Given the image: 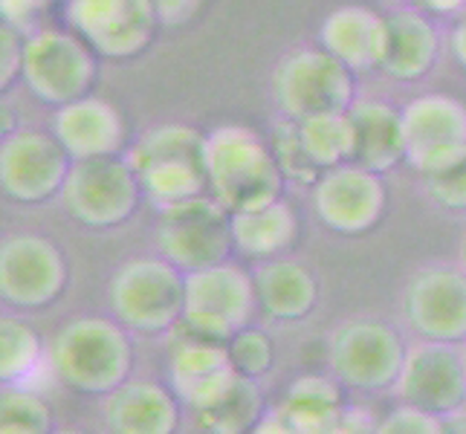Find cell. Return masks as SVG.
<instances>
[{
  "label": "cell",
  "instance_id": "cell-1",
  "mask_svg": "<svg viewBox=\"0 0 466 434\" xmlns=\"http://www.w3.org/2000/svg\"><path fill=\"white\" fill-rule=\"evenodd\" d=\"M50 365L58 382L70 391L110 397L131 379L134 342L116 318L78 316L56 333Z\"/></svg>",
  "mask_w": 466,
  "mask_h": 434
},
{
  "label": "cell",
  "instance_id": "cell-2",
  "mask_svg": "<svg viewBox=\"0 0 466 434\" xmlns=\"http://www.w3.org/2000/svg\"><path fill=\"white\" fill-rule=\"evenodd\" d=\"M208 191L229 215L284 200L287 177L269 145L252 127L227 125L208 134Z\"/></svg>",
  "mask_w": 466,
  "mask_h": 434
},
{
  "label": "cell",
  "instance_id": "cell-3",
  "mask_svg": "<svg viewBox=\"0 0 466 434\" xmlns=\"http://www.w3.org/2000/svg\"><path fill=\"white\" fill-rule=\"evenodd\" d=\"M110 308L119 325L134 333H168L186 316V272L166 258L125 261L107 287Z\"/></svg>",
  "mask_w": 466,
  "mask_h": 434
},
{
  "label": "cell",
  "instance_id": "cell-4",
  "mask_svg": "<svg viewBox=\"0 0 466 434\" xmlns=\"http://www.w3.org/2000/svg\"><path fill=\"white\" fill-rule=\"evenodd\" d=\"M258 308L252 272L238 264H218L186 276V316L180 336L212 345H229L244 328H252Z\"/></svg>",
  "mask_w": 466,
  "mask_h": 434
},
{
  "label": "cell",
  "instance_id": "cell-5",
  "mask_svg": "<svg viewBox=\"0 0 466 434\" xmlns=\"http://www.w3.org/2000/svg\"><path fill=\"white\" fill-rule=\"evenodd\" d=\"M409 348L394 325L360 316L336 325L328 336L330 374L353 391L394 389L403 371Z\"/></svg>",
  "mask_w": 466,
  "mask_h": 434
},
{
  "label": "cell",
  "instance_id": "cell-6",
  "mask_svg": "<svg viewBox=\"0 0 466 434\" xmlns=\"http://www.w3.org/2000/svg\"><path fill=\"white\" fill-rule=\"evenodd\" d=\"M272 90L290 122L339 116L357 105L353 70L328 50H301L287 56L272 76Z\"/></svg>",
  "mask_w": 466,
  "mask_h": 434
},
{
  "label": "cell",
  "instance_id": "cell-7",
  "mask_svg": "<svg viewBox=\"0 0 466 434\" xmlns=\"http://www.w3.org/2000/svg\"><path fill=\"white\" fill-rule=\"evenodd\" d=\"M157 247L186 276L227 264L235 249L232 215L206 195L163 208L157 220Z\"/></svg>",
  "mask_w": 466,
  "mask_h": 434
},
{
  "label": "cell",
  "instance_id": "cell-8",
  "mask_svg": "<svg viewBox=\"0 0 466 434\" xmlns=\"http://www.w3.org/2000/svg\"><path fill=\"white\" fill-rule=\"evenodd\" d=\"M142 200V186L134 166L122 156H102L73 163L61 203L85 229H116L131 220Z\"/></svg>",
  "mask_w": 466,
  "mask_h": 434
},
{
  "label": "cell",
  "instance_id": "cell-9",
  "mask_svg": "<svg viewBox=\"0 0 466 434\" xmlns=\"http://www.w3.org/2000/svg\"><path fill=\"white\" fill-rule=\"evenodd\" d=\"M96 76V53L76 32L41 29L26 38L21 78L41 102L64 107L87 99Z\"/></svg>",
  "mask_w": 466,
  "mask_h": 434
},
{
  "label": "cell",
  "instance_id": "cell-10",
  "mask_svg": "<svg viewBox=\"0 0 466 434\" xmlns=\"http://www.w3.org/2000/svg\"><path fill=\"white\" fill-rule=\"evenodd\" d=\"M70 284V267L58 244L41 235H12L0 247V296L9 308L44 310Z\"/></svg>",
  "mask_w": 466,
  "mask_h": 434
},
{
  "label": "cell",
  "instance_id": "cell-11",
  "mask_svg": "<svg viewBox=\"0 0 466 434\" xmlns=\"http://www.w3.org/2000/svg\"><path fill=\"white\" fill-rule=\"evenodd\" d=\"M67 21L96 56L114 61L146 53L159 26L151 0H67Z\"/></svg>",
  "mask_w": 466,
  "mask_h": 434
},
{
  "label": "cell",
  "instance_id": "cell-12",
  "mask_svg": "<svg viewBox=\"0 0 466 434\" xmlns=\"http://www.w3.org/2000/svg\"><path fill=\"white\" fill-rule=\"evenodd\" d=\"M73 168L70 154L53 134L21 127L0 145V186L4 195L24 206H41L61 195Z\"/></svg>",
  "mask_w": 466,
  "mask_h": 434
},
{
  "label": "cell",
  "instance_id": "cell-13",
  "mask_svg": "<svg viewBox=\"0 0 466 434\" xmlns=\"http://www.w3.org/2000/svg\"><path fill=\"white\" fill-rule=\"evenodd\" d=\"M403 318L423 342H466V272L423 267L403 289Z\"/></svg>",
  "mask_w": 466,
  "mask_h": 434
},
{
  "label": "cell",
  "instance_id": "cell-14",
  "mask_svg": "<svg viewBox=\"0 0 466 434\" xmlns=\"http://www.w3.org/2000/svg\"><path fill=\"white\" fill-rule=\"evenodd\" d=\"M406 163L423 177L438 174L466 156V105L429 93L403 107Z\"/></svg>",
  "mask_w": 466,
  "mask_h": 434
},
{
  "label": "cell",
  "instance_id": "cell-15",
  "mask_svg": "<svg viewBox=\"0 0 466 434\" xmlns=\"http://www.w3.org/2000/svg\"><path fill=\"white\" fill-rule=\"evenodd\" d=\"M394 391L400 406H411L449 420L466 406L463 353L455 345L420 342L409 350Z\"/></svg>",
  "mask_w": 466,
  "mask_h": 434
},
{
  "label": "cell",
  "instance_id": "cell-16",
  "mask_svg": "<svg viewBox=\"0 0 466 434\" xmlns=\"http://www.w3.org/2000/svg\"><path fill=\"white\" fill-rule=\"evenodd\" d=\"M316 215L336 235L360 237L380 227L389 208V191L380 174L360 166H342L321 174L313 188Z\"/></svg>",
  "mask_w": 466,
  "mask_h": 434
},
{
  "label": "cell",
  "instance_id": "cell-17",
  "mask_svg": "<svg viewBox=\"0 0 466 434\" xmlns=\"http://www.w3.org/2000/svg\"><path fill=\"white\" fill-rule=\"evenodd\" d=\"M53 136L70 154L73 163H85V159L119 156L127 139V127L114 105L87 96V99L56 110Z\"/></svg>",
  "mask_w": 466,
  "mask_h": 434
},
{
  "label": "cell",
  "instance_id": "cell-18",
  "mask_svg": "<svg viewBox=\"0 0 466 434\" xmlns=\"http://www.w3.org/2000/svg\"><path fill=\"white\" fill-rule=\"evenodd\" d=\"M235 368L227 345L198 342L180 336L171 350L168 362V389L177 394L183 406L200 411L235 382Z\"/></svg>",
  "mask_w": 466,
  "mask_h": 434
},
{
  "label": "cell",
  "instance_id": "cell-19",
  "mask_svg": "<svg viewBox=\"0 0 466 434\" xmlns=\"http://www.w3.org/2000/svg\"><path fill=\"white\" fill-rule=\"evenodd\" d=\"M180 399L163 382L127 379L105 399L110 434H177L183 423Z\"/></svg>",
  "mask_w": 466,
  "mask_h": 434
},
{
  "label": "cell",
  "instance_id": "cell-20",
  "mask_svg": "<svg viewBox=\"0 0 466 434\" xmlns=\"http://www.w3.org/2000/svg\"><path fill=\"white\" fill-rule=\"evenodd\" d=\"M348 116L353 125V136H357L353 166L374 174H385L403 163L406 159L403 110H397L380 99H362L348 110Z\"/></svg>",
  "mask_w": 466,
  "mask_h": 434
},
{
  "label": "cell",
  "instance_id": "cell-21",
  "mask_svg": "<svg viewBox=\"0 0 466 434\" xmlns=\"http://www.w3.org/2000/svg\"><path fill=\"white\" fill-rule=\"evenodd\" d=\"M438 32L414 9H397L385 18V44L380 67L400 82H417L438 61Z\"/></svg>",
  "mask_w": 466,
  "mask_h": 434
},
{
  "label": "cell",
  "instance_id": "cell-22",
  "mask_svg": "<svg viewBox=\"0 0 466 434\" xmlns=\"http://www.w3.org/2000/svg\"><path fill=\"white\" fill-rule=\"evenodd\" d=\"M258 308L279 321L308 318L319 304V278L299 261L276 258L252 269Z\"/></svg>",
  "mask_w": 466,
  "mask_h": 434
},
{
  "label": "cell",
  "instance_id": "cell-23",
  "mask_svg": "<svg viewBox=\"0 0 466 434\" xmlns=\"http://www.w3.org/2000/svg\"><path fill=\"white\" fill-rule=\"evenodd\" d=\"M325 50L353 73L380 67L385 44V18L365 6H342L321 26Z\"/></svg>",
  "mask_w": 466,
  "mask_h": 434
},
{
  "label": "cell",
  "instance_id": "cell-24",
  "mask_svg": "<svg viewBox=\"0 0 466 434\" xmlns=\"http://www.w3.org/2000/svg\"><path fill=\"white\" fill-rule=\"evenodd\" d=\"M279 414L299 434H336L345 426V394L336 377L308 374L287 389Z\"/></svg>",
  "mask_w": 466,
  "mask_h": 434
},
{
  "label": "cell",
  "instance_id": "cell-25",
  "mask_svg": "<svg viewBox=\"0 0 466 434\" xmlns=\"http://www.w3.org/2000/svg\"><path fill=\"white\" fill-rule=\"evenodd\" d=\"M232 235L235 249L252 261H276L284 258V252L296 244L299 237V217L293 206L279 200L272 206L255 208V212L232 215Z\"/></svg>",
  "mask_w": 466,
  "mask_h": 434
},
{
  "label": "cell",
  "instance_id": "cell-26",
  "mask_svg": "<svg viewBox=\"0 0 466 434\" xmlns=\"http://www.w3.org/2000/svg\"><path fill=\"white\" fill-rule=\"evenodd\" d=\"M264 417V394L258 382L247 377H235L212 406L195 411V420L206 434H249Z\"/></svg>",
  "mask_w": 466,
  "mask_h": 434
},
{
  "label": "cell",
  "instance_id": "cell-27",
  "mask_svg": "<svg viewBox=\"0 0 466 434\" xmlns=\"http://www.w3.org/2000/svg\"><path fill=\"white\" fill-rule=\"evenodd\" d=\"M142 186V197L151 200L159 212L177 203L203 197L208 188L206 163H191V159H159L142 168H134Z\"/></svg>",
  "mask_w": 466,
  "mask_h": 434
},
{
  "label": "cell",
  "instance_id": "cell-28",
  "mask_svg": "<svg viewBox=\"0 0 466 434\" xmlns=\"http://www.w3.org/2000/svg\"><path fill=\"white\" fill-rule=\"evenodd\" d=\"M299 136L313 166L325 174L333 168H342L353 163L357 154V136H353V125L348 114L339 116H316L308 122H296Z\"/></svg>",
  "mask_w": 466,
  "mask_h": 434
},
{
  "label": "cell",
  "instance_id": "cell-29",
  "mask_svg": "<svg viewBox=\"0 0 466 434\" xmlns=\"http://www.w3.org/2000/svg\"><path fill=\"white\" fill-rule=\"evenodd\" d=\"M206 151H208V136L200 134L198 127L191 125H159L154 131L142 136L127 163L134 168H142L148 163H159V159H191V163H206Z\"/></svg>",
  "mask_w": 466,
  "mask_h": 434
},
{
  "label": "cell",
  "instance_id": "cell-30",
  "mask_svg": "<svg viewBox=\"0 0 466 434\" xmlns=\"http://www.w3.org/2000/svg\"><path fill=\"white\" fill-rule=\"evenodd\" d=\"M44 359L41 333L21 316H6L0 321V379L4 385H18Z\"/></svg>",
  "mask_w": 466,
  "mask_h": 434
},
{
  "label": "cell",
  "instance_id": "cell-31",
  "mask_svg": "<svg viewBox=\"0 0 466 434\" xmlns=\"http://www.w3.org/2000/svg\"><path fill=\"white\" fill-rule=\"evenodd\" d=\"M56 420L50 403L29 389L6 385L0 397V434H53Z\"/></svg>",
  "mask_w": 466,
  "mask_h": 434
},
{
  "label": "cell",
  "instance_id": "cell-32",
  "mask_svg": "<svg viewBox=\"0 0 466 434\" xmlns=\"http://www.w3.org/2000/svg\"><path fill=\"white\" fill-rule=\"evenodd\" d=\"M227 350H229L235 374L255 379V382L267 377L272 371V365H276V342H272L269 333H264L258 328L238 330L229 339Z\"/></svg>",
  "mask_w": 466,
  "mask_h": 434
},
{
  "label": "cell",
  "instance_id": "cell-33",
  "mask_svg": "<svg viewBox=\"0 0 466 434\" xmlns=\"http://www.w3.org/2000/svg\"><path fill=\"white\" fill-rule=\"evenodd\" d=\"M272 154H276L287 180H296V183H304V186H316L321 180V171L313 166V159L308 156V151H304L296 122H284V125L276 127Z\"/></svg>",
  "mask_w": 466,
  "mask_h": 434
},
{
  "label": "cell",
  "instance_id": "cell-34",
  "mask_svg": "<svg viewBox=\"0 0 466 434\" xmlns=\"http://www.w3.org/2000/svg\"><path fill=\"white\" fill-rule=\"evenodd\" d=\"M374 434H449V429H446V417L411 406H397L377 423Z\"/></svg>",
  "mask_w": 466,
  "mask_h": 434
},
{
  "label": "cell",
  "instance_id": "cell-35",
  "mask_svg": "<svg viewBox=\"0 0 466 434\" xmlns=\"http://www.w3.org/2000/svg\"><path fill=\"white\" fill-rule=\"evenodd\" d=\"M429 197L449 212H466V156L438 174L426 177Z\"/></svg>",
  "mask_w": 466,
  "mask_h": 434
},
{
  "label": "cell",
  "instance_id": "cell-36",
  "mask_svg": "<svg viewBox=\"0 0 466 434\" xmlns=\"http://www.w3.org/2000/svg\"><path fill=\"white\" fill-rule=\"evenodd\" d=\"M24 50L26 38L21 29H15L9 24L0 26V87H12L15 78H21L24 73Z\"/></svg>",
  "mask_w": 466,
  "mask_h": 434
},
{
  "label": "cell",
  "instance_id": "cell-37",
  "mask_svg": "<svg viewBox=\"0 0 466 434\" xmlns=\"http://www.w3.org/2000/svg\"><path fill=\"white\" fill-rule=\"evenodd\" d=\"M50 6V0H0V9H4V24L15 29H26L32 21H38V15Z\"/></svg>",
  "mask_w": 466,
  "mask_h": 434
},
{
  "label": "cell",
  "instance_id": "cell-38",
  "mask_svg": "<svg viewBox=\"0 0 466 434\" xmlns=\"http://www.w3.org/2000/svg\"><path fill=\"white\" fill-rule=\"evenodd\" d=\"M151 6L157 12L159 24L180 26V24L195 18L203 6V0H151Z\"/></svg>",
  "mask_w": 466,
  "mask_h": 434
},
{
  "label": "cell",
  "instance_id": "cell-39",
  "mask_svg": "<svg viewBox=\"0 0 466 434\" xmlns=\"http://www.w3.org/2000/svg\"><path fill=\"white\" fill-rule=\"evenodd\" d=\"M249 434H299L290 423L284 420V417L279 414V411H272V414H267L264 420L255 426Z\"/></svg>",
  "mask_w": 466,
  "mask_h": 434
},
{
  "label": "cell",
  "instance_id": "cell-40",
  "mask_svg": "<svg viewBox=\"0 0 466 434\" xmlns=\"http://www.w3.org/2000/svg\"><path fill=\"white\" fill-rule=\"evenodd\" d=\"M452 53L458 58V64L466 70V15L458 21L455 32H452Z\"/></svg>",
  "mask_w": 466,
  "mask_h": 434
},
{
  "label": "cell",
  "instance_id": "cell-41",
  "mask_svg": "<svg viewBox=\"0 0 466 434\" xmlns=\"http://www.w3.org/2000/svg\"><path fill=\"white\" fill-rule=\"evenodd\" d=\"M423 9L429 12H438V15H452V12H461L466 6V0H417Z\"/></svg>",
  "mask_w": 466,
  "mask_h": 434
},
{
  "label": "cell",
  "instance_id": "cell-42",
  "mask_svg": "<svg viewBox=\"0 0 466 434\" xmlns=\"http://www.w3.org/2000/svg\"><path fill=\"white\" fill-rule=\"evenodd\" d=\"M446 429L449 434H466V414H455L446 420Z\"/></svg>",
  "mask_w": 466,
  "mask_h": 434
},
{
  "label": "cell",
  "instance_id": "cell-43",
  "mask_svg": "<svg viewBox=\"0 0 466 434\" xmlns=\"http://www.w3.org/2000/svg\"><path fill=\"white\" fill-rule=\"evenodd\" d=\"M461 269L466 272V232H463V237H461Z\"/></svg>",
  "mask_w": 466,
  "mask_h": 434
},
{
  "label": "cell",
  "instance_id": "cell-44",
  "mask_svg": "<svg viewBox=\"0 0 466 434\" xmlns=\"http://www.w3.org/2000/svg\"><path fill=\"white\" fill-rule=\"evenodd\" d=\"M53 434H90V431H85V429H56Z\"/></svg>",
  "mask_w": 466,
  "mask_h": 434
},
{
  "label": "cell",
  "instance_id": "cell-45",
  "mask_svg": "<svg viewBox=\"0 0 466 434\" xmlns=\"http://www.w3.org/2000/svg\"><path fill=\"white\" fill-rule=\"evenodd\" d=\"M461 353H463V365H466V342H463V348H461Z\"/></svg>",
  "mask_w": 466,
  "mask_h": 434
},
{
  "label": "cell",
  "instance_id": "cell-46",
  "mask_svg": "<svg viewBox=\"0 0 466 434\" xmlns=\"http://www.w3.org/2000/svg\"><path fill=\"white\" fill-rule=\"evenodd\" d=\"M336 434H353V431H348V429H342V431H336Z\"/></svg>",
  "mask_w": 466,
  "mask_h": 434
}]
</instances>
